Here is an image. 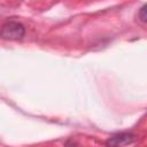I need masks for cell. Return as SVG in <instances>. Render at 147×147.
Wrapping results in <instances>:
<instances>
[{
  "label": "cell",
  "instance_id": "obj_1",
  "mask_svg": "<svg viewBox=\"0 0 147 147\" xmlns=\"http://www.w3.org/2000/svg\"><path fill=\"white\" fill-rule=\"evenodd\" d=\"M25 34V28L17 21H9L2 25L1 37L5 40H20Z\"/></svg>",
  "mask_w": 147,
  "mask_h": 147
},
{
  "label": "cell",
  "instance_id": "obj_2",
  "mask_svg": "<svg viewBox=\"0 0 147 147\" xmlns=\"http://www.w3.org/2000/svg\"><path fill=\"white\" fill-rule=\"evenodd\" d=\"M137 139L136 134L132 132H121L111 136L107 139L106 146L107 147H124L127 145H131Z\"/></svg>",
  "mask_w": 147,
  "mask_h": 147
},
{
  "label": "cell",
  "instance_id": "obj_3",
  "mask_svg": "<svg viewBox=\"0 0 147 147\" xmlns=\"http://www.w3.org/2000/svg\"><path fill=\"white\" fill-rule=\"evenodd\" d=\"M138 17H139V20H140L141 22L147 23V3L144 5V6L140 8L139 14H138Z\"/></svg>",
  "mask_w": 147,
  "mask_h": 147
}]
</instances>
